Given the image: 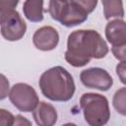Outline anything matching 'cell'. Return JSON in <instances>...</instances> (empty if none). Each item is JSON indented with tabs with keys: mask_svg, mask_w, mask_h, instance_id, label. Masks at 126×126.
<instances>
[{
	"mask_svg": "<svg viewBox=\"0 0 126 126\" xmlns=\"http://www.w3.org/2000/svg\"><path fill=\"white\" fill-rule=\"evenodd\" d=\"M109 48L106 41L94 30H78L72 32L67 40L65 60L73 67L86 66L92 59H101L107 55Z\"/></svg>",
	"mask_w": 126,
	"mask_h": 126,
	"instance_id": "obj_1",
	"label": "cell"
},
{
	"mask_svg": "<svg viewBox=\"0 0 126 126\" xmlns=\"http://www.w3.org/2000/svg\"><path fill=\"white\" fill-rule=\"evenodd\" d=\"M20 0H0V12H8L11 10H15L18 6Z\"/></svg>",
	"mask_w": 126,
	"mask_h": 126,
	"instance_id": "obj_17",
	"label": "cell"
},
{
	"mask_svg": "<svg viewBox=\"0 0 126 126\" xmlns=\"http://www.w3.org/2000/svg\"><path fill=\"white\" fill-rule=\"evenodd\" d=\"M42 94L52 101H68L76 91L73 76L62 66L44 71L38 81Z\"/></svg>",
	"mask_w": 126,
	"mask_h": 126,
	"instance_id": "obj_2",
	"label": "cell"
},
{
	"mask_svg": "<svg viewBox=\"0 0 126 126\" xmlns=\"http://www.w3.org/2000/svg\"><path fill=\"white\" fill-rule=\"evenodd\" d=\"M76 3H78L82 8H84L88 14H91L96 7L98 0H73Z\"/></svg>",
	"mask_w": 126,
	"mask_h": 126,
	"instance_id": "obj_16",
	"label": "cell"
},
{
	"mask_svg": "<svg viewBox=\"0 0 126 126\" xmlns=\"http://www.w3.org/2000/svg\"><path fill=\"white\" fill-rule=\"evenodd\" d=\"M31 125V121H29L28 119H26V117L22 116V115H16L15 116V123L14 125Z\"/></svg>",
	"mask_w": 126,
	"mask_h": 126,
	"instance_id": "obj_20",
	"label": "cell"
},
{
	"mask_svg": "<svg viewBox=\"0 0 126 126\" xmlns=\"http://www.w3.org/2000/svg\"><path fill=\"white\" fill-rule=\"evenodd\" d=\"M80 105L86 122L91 126L105 125L110 118L107 98L99 94L86 93L80 97Z\"/></svg>",
	"mask_w": 126,
	"mask_h": 126,
	"instance_id": "obj_3",
	"label": "cell"
},
{
	"mask_svg": "<svg viewBox=\"0 0 126 126\" xmlns=\"http://www.w3.org/2000/svg\"><path fill=\"white\" fill-rule=\"evenodd\" d=\"M14 123H15V116L11 112L1 108L0 109V125L1 126H12L14 125Z\"/></svg>",
	"mask_w": 126,
	"mask_h": 126,
	"instance_id": "obj_14",
	"label": "cell"
},
{
	"mask_svg": "<svg viewBox=\"0 0 126 126\" xmlns=\"http://www.w3.org/2000/svg\"><path fill=\"white\" fill-rule=\"evenodd\" d=\"M115 70L120 82L126 85V61H120V63L116 65Z\"/></svg>",
	"mask_w": 126,
	"mask_h": 126,
	"instance_id": "obj_18",
	"label": "cell"
},
{
	"mask_svg": "<svg viewBox=\"0 0 126 126\" xmlns=\"http://www.w3.org/2000/svg\"><path fill=\"white\" fill-rule=\"evenodd\" d=\"M111 52L119 61H126V43L118 46H112Z\"/></svg>",
	"mask_w": 126,
	"mask_h": 126,
	"instance_id": "obj_15",
	"label": "cell"
},
{
	"mask_svg": "<svg viewBox=\"0 0 126 126\" xmlns=\"http://www.w3.org/2000/svg\"><path fill=\"white\" fill-rule=\"evenodd\" d=\"M105 36L112 46L126 43V22L122 19L109 21L105 27Z\"/></svg>",
	"mask_w": 126,
	"mask_h": 126,
	"instance_id": "obj_9",
	"label": "cell"
},
{
	"mask_svg": "<svg viewBox=\"0 0 126 126\" xmlns=\"http://www.w3.org/2000/svg\"><path fill=\"white\" fill-rule=\"evenodd\" d=\"M32 117L39 126H52L57 121V110L52 104L39 101L32 111Z\"/></svg>",
	"mask_w": 126,
	"mask_h": 126,
	"instance_id": "obj_10",
	"label": "cell"
},
{
	"mask_svg": "<svg viewBox=\"0 0 126 126\" xmlns=\"http://www.w3.org/2000/svg\"><path fill=\"white\" fill-rule=\"evenodd\" d=\"M103 6V16L106 20L111 18H120L124 17V8L122 0H102Z\"/></svg>",
	"mask_w": 126,
	"mask_h": 126,
	"instance_id": "obj_12",
	"label": "cell"
},
{
	"mask_svg": "<svg viewBox=\"0 0 126 126\" xmlns=\"http://www.w3.org/2000/svg\"><path fill=\"white\" fill-rule=\"evenodd\" d=\"M9 99L16 108L23 112L33 111L39 103L35 90L26 83L15 84L10 90Z\"/></svg>",
	"mask_w": 126,
	"mask_h": 126,
	"instance_id": "obj_5",
	"label": "cell"
},
{
	"mask_svg": "<svg viewBox=\"0 0 126 126\" xmlns=\"http://www.w3.org/2000/svg\"><path fill=\"white\" fill-rule=\"evenodd\" d=\"M27 25L16 10L1 13V34L8 41H17L24 37Z\"/></svg>",
	"mask_w": 126,
	"mask_h": 126,
	"instance_id": "obj_6",
	"label": "cell"
},
{
	"mask_svg": "<svg viewBox=\"0 0 126 126\" xmlns=\"http://www.w3.org/2000/svg\"><path fill=\"white\" fill-rule=\"evenodd\" d=\"M0 78H1V95H0V98L1 99H4L7 95H9V81H7V79H6V77L3 75V74H1V76H0Z\"/></svg>",
	"mask_w": 126,
	"mask_h": 126,
	"instance_id": "obj_19",
	"label": "cell"
},
{
	"mask_svg": "<svg viewBox=\"0 0 126 126\" xmlns=\"http://www.w3.org/2000/svg\"><path fill=\"white\" fill-rule=\"evenodd\" d=\"M48 13L62 26L72 28L88 19V12L73 0H49Z\"/></svg>",
	"mask_w": 126,
	"mask_h": 126,
	"instance_id": "obj_4",
	"label": "cell"
},
{
	"mask_svg": "<svg viewBox=\"0 0 126 126\" xmlns=\"http://www.w3.org/2000/svg\"><path fill=\"white\" fill-rule=\"evenodd\" d=\"M112 104L119 114L126 116V87L115 92L112 98Z\"/></svg>",
	"mask_w": 126,
	"mask_h": 126,
	"instance_id": "obj_13",
	"label": "cell"
},
{
	"mask_svg": "<svg viewBox=\"0 0 126 126\" xmlns=\"http://www.w3.org/2000/svg\"><path fill=\"white\" fill-rule=\"evenodd\" d=\"M25 17L32 23H38L43 20V0H26L23 5Z\"/></svg>",
	"mask_w": 126,
	"mask_h": 126,
	"instance_id": "obj_11",
	"label": "cell"
},
{
	"mask_svg": "<svg viewBox=\"0 0 126 126\" xmlns=\"http://www.w3.org/2000/svg\"><path fill=\"white\" fill-rule=\"evenodd\" d=\"M34 46L42 51H50L56 48L59 42V33L53 27L44 26L37 29L32 35Z\"/></svg>",
	"mask_w": 126,
	"mask_h": 126,
	"instance_id": "obj_8",
	"label": "cell"
},
{
	"mask_svg": "<svg viewBox=\"0 0 126 126\" xmlns=\"http://www.w3.org/2000/svg\"><path fill=\"white\" fill-rule=\"evenodd\" d=\"M80 80L85 87L102 92L108 91L113 85V79L110 74L105 69L99 67L83 70L80 74Z\"/></svg>",
	"mask_w": 126,
	"mask_h": 126,
	"instance_id": "obj_7",
	"label": "cell"
}]
</instances>
